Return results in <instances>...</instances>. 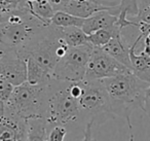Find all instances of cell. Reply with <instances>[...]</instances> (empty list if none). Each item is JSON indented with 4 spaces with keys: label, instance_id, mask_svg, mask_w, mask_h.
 Listing matches in <instances>:
<instances>
[{
    "label": "cell",
    "instance_id": "6da1fadb",
    "mask_svg": "<svg viewBox=\"0 0 150 141\" xmlns=\"http://www.w3.org/2000/svg\"><path fill=\"white\" fill-rule=\"evenodd\" d=\"M102 81L108 93L113 113L127 120L133 140L131 115L134 110L143 108L145 90L149 83L142 80L132 70L102 79Z\"/></svg>",
    "mask_w": 150,
    "mask_h": 141
},
{
    "label": "cell",
    "instance_id": "7a4b0ae2",
    "mask_svg": "<svg viewBox=\"0 0 150 141\" xmlns=\"http://www.w3.org/2000/svg\"><path fill=\"white\" fill-rule=\"evenodd\" d=\"M46 25L50 24L28 9H16L0 21V43L20 52L31 43Z\"/></svg>",
    "mask_w": 150,
    "mask_h": 141
},
{
    "label": "cell",
    "instance_id": "3957f363",
    "mask_svg": "<svg viewBox=\"0 0 150 141\" xmlns=\"http://www.w3.org/2000/svg\"><path fill=\"white\" fill-rule=\"evenodd\" d=\"M81 95L78 98L80 120L86 122L84 139H92L91 130L95 125H102L115 118L108 93L102 80H81Z\"/></svg>",
    "mask_w": 150,
    "mask_h": 141
},
{
    "label": "cell",
    "instance_id": "277c9868",
    "mask_svg": "<svg viewBox=\"0 0 150 141\" xmlns=\"http://www.w3.org/2000/svg\"><path fill=\"white\" fill-rule=\"evenodd\" d=\"M48 94V83L32 85L25 81L15 87L11 96L4 103V111L25 120L38 116L45 118L47 113Z\"/></svg>",
    "mask_w": 150,
    "mask_h": 141
},
{
    "label": "cell",
    "instance_id": "5b68a950",
    "mask_svg": "<svg viewBox=\"0 0 150 141\" xmlns=\"http://www.w3.org/2000/svg\"><path fill=\"white\" fill-rule=\"evenodd\" d=\"M48 104L46 120L50 129L56 125H64L80 120L78 99L71 94L69 81L52 79L48 83Z\"/></svg>",
    "mask_w": 150,
    "mask_h": 141
},
{
    "label": "cell",
    "instance_id": "8992f818",
    "mask_svg": "<svg viewBox=\"0 0 150 141\" xmlns=\"http://www.w3.org/2000/svg\"><path fill=\"white\" fill-rule=\"evenodd\" d=\"M94 48L90 42L79 46H69L54 67V79L63 81L83 80Z\"/></svg>",
    "mask_w": 150,
    "mask_h": 141
},
{
    "label": "cell",
    "instance_id": "52a82bcc",
    "mask_svg": "<svg viewBox=\"0 0 150 141\" xmlns=\"http://www.w3.org/2000/svg\"><path fill=\"white\" fill-rule=\"evenodd\" d=\"M131 70L121 64L102 48H94L92 56L88 63L86 77L88 80H102Z\"/></svg>",
    "mask_w": 150,
    "mask_h": 141
},
{
    "label": "cell",
    "instance_id": "ba28073f",
    "mask_svg": "<svg viewBox=\"0 0 150 141\" xmlns=\"http://www.w3.org/2000/svg\"><path fill=\"white\" fill-rule=\"evenodd\" d=\"M0 75L11 83L19 85L27 81V62L19 53L11 48L0 60Z\"/></svg>",
    "mask_w": 150,
    "mask_h": 141
},
{
    "label": "cell",
    "instance_id": "9c48e42d",
    "mask_svg": "<svg viewBox=\"0 0 150 141\" xmlns=\"http://www.w3.org/2000/svg\"><path fill=\"white\" fill-rule=\"evenodd\" d=\"M0 140H27V120L4 111L0 116Z\"/></svg>",
    "mask_w": 150,
    "mask_h": 141
},
{
    "label": "cell",
    "instance_id": "30bf717a",
    "mask_svg": "<svg viewBox=\"0 0 150 141\" xmlns=\"http://www.w3.org/2000/svg\"><path fill=\"white\" fill-rule=\"evenodd\" d=\"M112 5H105L90 0H61V2L57 5L54 11H64L73 16L86 19L96 11L104 9L109 11Z\"/></svg>",
    "mask_w": 150,
    "mask_h": 141
},
{
    "label": "cell",
    "instance_id": "8fae6325",
    "mask_svg": "<svg viewBox=\"0 0 150 141\" xmlns=\"http://www.w3.org/2000/svg\"><path fill=\"white\" fill-rule=\"evenodd\" d=\"M143 39L140 34L131 46L129 50V59H131V69L134 74L137 75L142 80L150 83V56L145 50H143L139 55L136 54V48L138 43Z\"/></svg>",
    "mask_w": 150,
    "mask_h": 141
},
{
    "label": "cell",
    "instance_id": "7c38bea8",
    "mask_svg": "<svg viewBox=\"0 0 150 141\" xmlns=\"http://www.w3.org/2000/svg\"><path fill=\"white\" fill-rule=\"evenodd\" d=\"M131 46L122 33L114 36L111 38L102 48L106 53H108L110 56H112L114 59H116L121 64L125 65L131 69V59H129V50ZM132 70V69H131Z\"/></svg>",
    "mask_w": 150,
    "mask_h": 141
},
{
    "label": "cell",
    "instance_id": "4fadbf2b",
    "mask_svg": "<svg viewBox=\"0 0 150 141\" xmlns=\"http://www.w3.org/2000/svg\"><path fill=\"white\" fill-rule=\"evenodd\" d=\"M117 17L111 14L109 11H99L93 14L92 16L86 18L82 25V30L86 34H91L97 30L104 29V28H110L116 25Z\"/></svg>",
    "mask_w": 150,
    "mask_h": 141
},
{
    "label": "cell",
    "instance_id": "5bb4252c",
    "mask_svg": "<svg viewBox=\"0 0 150 141\" xmlns=\"http://www.w3.org/2000/svg\"><path fill=\"white\" fill-rule=\"evenodd\" d=\"M48 131L47 120L43 116L27 120V140H47Z\"/></svg>",
    "mask_w": 150,
    "mask_h": 141
},
{
    "label": "cell",
    "instance_id": "9a60e30c",
    "mask_svg": "<svg viewBox=\"0 0 150 141\" xmlns=\"http://www.w3.org/2000/svg\"><path fill=\"white\" fill-rule=\"evenodd\" d=\"M60 33L69 46H79L88 43V34L78 26L59 27Z\"/></svg>",
    "mask_w": 150,
    "mask_h": 141
},
{
    "label": "cell",
    "instance_id": "2e32d148",
    "mask_svg": "<svg viewBox=\"0 0 150 141\" xmlns=\"http://www.w3.org/2000/svg\"><path fill=\"white\" fill-rule=\"evenodd\" d=\"M121 32H122V29H120L117 25H114L110 28H104V29L97 30V31L88 35V42L94 46H96V48H102L111 38L120 34Z\"/></svg>",
    "mask_w": 150,
    "mask_h": 141
},
{
    "label": "cell",
    "instance_id": "e0dca14e",
    "mask_svg": "<svg viewBox=\"0 0 150 141\" xmlns=\"http://www.w3.org/2000/svg\"><path fill=\"white\" fill-rule=\"evenodd\" d=\"M30 11L33 14L35 17L40 19L46 24H50V19L54 14V9L52 3L48 0H35L29 2Z\"/></svg>",
    "mask_w": 150,
    "mask_h": 141
},
{
    "label": "cell",
    "instance_id": "ac0fdd59",
    "mask_svg": "<svg viewBox=\"0 0 150 141\" xmlns=\"http://www.w3.org/2000/svg\"><path fill=\"white\" fill-rule=\"evenodd\" d=\"M83 22V18L76 17L64 11H56L50 19V24L57 27H69V26L82 27Z\"/></svg>",
    "mask_w": 150,
    "mask_h": 141
},
{
    "label": "cell",
    "instance_id": "d6986e66",
    "mask_svg": "<svg viewBox=\"0 0 150 141\" xmlns=\"http://www.w3.org/2000/svg\"><path fill=\"white\" fill-rule=\"evenodd\" d=\"M129 20L150 24V0H138V14Z\"/></svg>",
    "mask_w": 150,
    "mask_h": 141
},
{
    "label": "cell",
    "instance_id": "ffe728a7",
    "mask_svg": "<svg viewBox=\"0 0 150 141\" xmlns=\"http://www.w3.org/2000/svg\"><path fill=\"white\" fill-rule=\"evenodd\" d=\"M15 89V85L11 83H9L4 77H0V100L5 102L9 99Z\"/></svg>",
    "mask_w": 150,
    "mask_h": 141
},
{
    "label": "cell",
    "instance_id": "44dd1931",
    "mask_svg": "<svg viewBox=\"0 0 150 141\" xmlns=\"http://www.w3.org/2000/svg\"><path fill=\"white\" fill-rule=\"evenodd\" d=\"M66 134H67L66 126H64V125H56V126L52 127L50 129V131H48L47 140L62 141L65 139Z\"/></svg>",
    "mask_w": 150,
    "mask_h": 141
},
{
    "label": "cell",
    "instance_id": "7402d4cb",
    "mask_svg": "<svg viewBox=\"0 0 150 141\" xmlns=\"http://www.w3.org/2000/svg\"><path fill=\"white\" fill-rule=\"evenodd\" d=\"M142 110H143L148 115V118H150V83L145 90V97H144V104H143Z\"/></svg>",
    "mask_w": 150,
    "mask_h": 141
},
{
    "label": "cell",
    "instance_id": "603a6c76",
    "mask_svg": "<svg viewBox=\"0 0 150 141\" xmlns=\"http://www.w3.org/2000/svg\"><path fill=\"white\" fill-rule=\"evenodd\" d=\"M11 50L9 48H7V46H3V44L0 43V60L3 58V57L5 56V55L8 53V51Z\"/></svg>",
    "mask_w": 150,
    "mask_h": 141
},
{
    "label": "cell",
    "instance_id": "cb8c5ba5",
    "mask_svg": "<svg viewBox=\"0 0 150 141\" xmlns=\"http://www.w3.org/2000/svg\"><path fill=\"white\" fill-rule=\"evenodd\" d=\"M144 44H145V46H144V50H145L150 56V41L147 39H144Z\"/></svg>",
    "mask_w": 150,
    "mask_h": 141
},
{
    "label": "cell",
    "instance_id": "d4e9b609",
    "mask_svg": "<svg viewBox=\"0 0 150 141\" xmlns=\"http://www.w3.org/2000/svg\"><path fill=\"white\" fill-rule=\"evenodd\" d=\"M4 107H5L4 102L0 100V116H1L3 113H4Z\"/></svg>",
    "mask_w": 150,
    "mask_h": 141
}]
</instances>
